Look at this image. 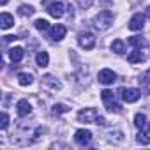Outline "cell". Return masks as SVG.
Here are the masks:
<instances>
[{
    "mask_svg": "<svg viewBox=\"0 0 150 150\" xmlns=\"http://www.w3.org/2000/svg\"><path fill=\"white\" fill-rule=\"evenodd\" d=\"M94 25L99 30H108L113 25V13L111 11H101L96 18H94Z\"/></svg>",
    "mask_w": 150,
    "mask_h": 150,
    "instance_id": "obj_1",
    "label": "cell"
},
{
    "mask_svg": "<svg viewBox=\"0 0 150 150\" xmlns=\"http://www.w3.org/2000/svg\"><path fill=\"white\" fill-rule=\"evenodd\" d=\"M101 99H103V103H104V106H106L108 111H111V113H122V106L118 103H115V94L111 90H103L101 92Z\"/></svg>",
    "mask_w": 150,
    "mask_h": 150,
    "instance_id": "obj_2",
    "label": "cell"
},
{
    "mask_svg": "<svg viewBox=\"0 0 150 150\" xmlns=\"http://www.w3.org/2000/svg\"><path fill=\"white\" fill-rule=\"evenodd\" d=\"M97 118V110L96 108H85L78 113V120L83 124H96Z\"/></svg>",
    "mask_w": 150,
    "mask_h": 150,
    "instance_id": "obj_3",
    "label": "cell"
},
{
    "mask_svg": "<svg viewBox=\"0 0 150 150\" xmlns=\"http://www.w3.org/2000/svg\"><path fill=\"white\" fill-rule=\"evenodd\" d=\"M97 80H99V83H103V85H113V83L117 81V74H115L111 69H101L99 74H97Z\"/></svg>",
    "mask_w": 150,
    "mask_h": 150,
    "instance_id": "obj_4",
    "label": "cell"
},
{
    "mask_svg": "<svg viewBox=\"0 0 150 150\" xmlns=\"http://www.w3.org/2000/svg\"><path fill=\"white\" fill-rule=\"evenodd\" d=\"M141 96V90L138 88H120V97L125 103H136Z\"/></svg>",
    "mask_w": 150,
    "mask_h": 150,
    "instance_id": "obj_5",
    "label": "cell"
},
{
    "mask_svg": "<svg viewBox=\"0 0 150 150\" xmlns=\"http://www.w3.org/2000/svg\"><path fill=\"white\" fill-rule=\"evenodd\" d=\"M74 139H76L78 145L85 146V145H88L92 141V132L88 129H78L76 132H74Z\"/></svg>",
    "mask_w": 150,
    "mask_h": 150,
    "instance_id": "obj_6",
    "label": "cell"
},
{
    "mask_svg": "<svg viewBox=\"0 0 150 150\" xmlns=\"http://www.w3.org/2000/svg\"><path fill=\"white\" fill-rule=\"evenodd\" d=\"M78 42H80L81 48H85V50H92V48L96 46V37H94V34L85 32V34H80Z\"/></svg>",
    "mask_w": 150,
    "mask_h": 150,
    "instance_id": "obj_7",
    "label": "cell"
},
{
    "mask_svg": "<svg viewBox=\"0 0 150 150\" xmlns=\"http://www.w3.org/2000/svg\"><path fill=\"white\" fill-rule=\"evenodd\" d=\"M65 34H67V28H65L64 25H60V23L50 28V37H51V41H62V39L65 37Z\"/></svg>",
    "mask_w": 150,
    "mask_h": 150,
    "instance_id": "obj_8",
    "label": "cell"
},
{
    "mask_svg": "<svg viewBox=\"0 0 150 150\" xmlns=\"http://www.w3.org/2000/svg\"><path fill=\"white\" fill-rule=\"evenodd\" d=\"M145 27V16L141 14V13H136L132 18H131V21H129V28L131 30H141Z\"/></svg>",
    "mask_w": 150,
    "mask_h": 150,
    "instance_id": "obj_9",
    "label": "cell"
},
{
    "mask_svg": "<svg viewBox=\"0 0 150 150\" xmlns=\"http://www.w3.org/2000/svg\"><path fill=\"white\" fill-rule=\"evenodd\" d=\"M46 11H48V14L53 16V18H62V16H64V4H62V2H57V0H55L51 6H48Z\"/></svg>",
    "mask_w": 150,
    "mask_h": 150,
    "instance_id": "obj_10",
    "label": "cell"
},
{
    "mask_svg": "<svg viewBox=\"0 0 150 150\" xmlns=\"http://www.w3.org/2000/svg\"><path fill=\"white\" fill-rule=\"evenodd\" d=\"M139 87H141V92L143 94H146V96H150V69L148 71H145L141 76H139Z\"/></svg>",
    "mask_w": 150,
    "mask_h": 150,
    "instance_id": "obj_11",
    "label": "cell"
},
{
    "mask_svg": "<svg viewBox=\"0 0 150 150\" xmlns=\"http://www.w3.org/2000/svg\"><path fill=\"white\" fill-rule=\"evenodd\" d=\"M16 111H18L20 117H27V115H30L32 106H30V103H28L27 99H21V101H18V104H16Z\"/></svg>",
    "mask_w": 150,
    "mask_h": 150,
    "instance_id": "obj_12",
    "label": "cell"
},
{
    "mask_svg": "<svg viewBox=\"0 0 150 150\" xmlns=\"http://www.w3.org/2000/svg\"><path fill=\"white\" fill-rule=\"evenodd\" d=\"M14 25V18L9 14V13H2L0 14V28H11Z\"/></svg>",
    "mask_w": 150,
    "mask_h": 150,
    "instance_id": "obj_13",
    "label": "cell"
},
{
    "mask_svg": "<svg viewBox=\"0 0 150 150\" xmlns=\"http://www.w3.org/2000/svg\"><path fill=\"white\" fill-rule=\"evenodd\" d=\"M23 55H25V51H23V48H20V46H14V48L9 50V57H11L13 62H20V60L23 58Z\"/></svg>",
    "mask_w": 150,
    "mask_h": 150,
    "instance_id": "obj_14",
    "label": "cell"
},
{
    "mask_svg": "<svg viewBox=\"0 0 150 150\" xmlns=\"http://www.w3.org/2000/svg\"><path fill=\"white\" fill-rule=\"evenodd\" d=\"M131 46H134L136 50H141V48H145L146 46V41L143 39V37H139V35H132V37H129V41H127Z\"/></svg>",
    "mask_w": 150,
    "mask_h": 150,
    "instance_id": "obj_15",
    "label": "cell"
},
{
    "mask_svg": "<svg viewBox=\"0 0 150 150\" xmlns=\"http://www.w3.org/2000/svg\"><path fill=\"white\" fill-rule=\"evenodd\" d=\"M143 60H145V55H143L141 50H136V51H132L131 55H127V62H131V64H139V62H143Z\"/></svg>",
    "mask_w": 150,
    "mask_h": 150,
    "instance_id": "obj_16",
    "label": "cell"
},
{
    "mask_svg": "<svg viewBox=\"0 0 150 150\" xmlns=\"http://www.w3.org/2000/svg\"><path fill=\"white\" fill-rule=\"evenodd\" d=\"M32 81H34L32 74H28V72H20L18 74V83L21 87H28V85H32Z\"/></svg>",
    "mask_w": 150,
    "mask_h": 150,
    "instance_id": "obj_17",
    "label": "cell"
},
{
    "mask_svg": "<svg viewBox=\"0 0 150 150\" xmlns=\"http://www.w3.org/2000/svg\"><path fill=\"white\" fill-rule=\"evenodd\" d=\"M111 51H115L117 55H122V53L125 51V42H124L122 39H115V41L111 42Z\"/></svg>",
    "mask_w": 150,
    "mask_h": 150,
    "instance_id": "obj_18",
    "label": "cell"
},
{
    "mask_svg": "<svg viewBox=\"0 0 150 150\" xmlns=\"http://www.w3.org/2000/svg\"><path fill=\"white\" fill-rule=\"evenodd\" d=\"M35 62H37L39 67H46V65L50 64V57H48V53H46V51H39L37 57H35Z\"/></svg>",
    "mask_w": 150,
    "mask_h": 150,
    "instance_id": "obj_19",
    "label": "cell"
},
{
    "mask_svg": "<svg viewBox=\"0 0 150 150\" xmlns=\"http://www.w3.org/2000/svg\"><path fill=\"white\" fill-rule=\"evenodd\" d=\"M145 124H146V115H145V113H136V117H134V125H136L138 129H143Z\"/></svg>",
    "mask_w": 150,
    "mask_h": 150,
    "instance_id": "obj_20",
    "label": "cell"
},
{
    "mask_svg": "<svg viewBox=\"0 0 150 150\" xmlns=\"http://www.w3.org/2000/svg\"><path fill=\"white\" fill-rule=\"evenodd\" d=\"M136 141H138V143H141V145H150V134H146V132L139 131V132L136 134Z\"/></svg>",
    "mask_w": 150,
    "mask_h": 150,
    "instance_id": "obj_21",
    "label": "cell"
},
{
    "mask_svg": "<svg viewBox=\"0 0 150 150\" xmlns=\"http://www.w3.org/2000/svg\"><path fill=\"white\" fill-rule=\"evenodd\" d=\"M35 28L39 30V32H46L48 28H50V23L46 21V20H42V18H39V20H35Z\"/></svg>",
    "mask_w": 150,
    "mask_h": 150,
    "instance_id": "obj_22",
    "label": "cell"
},
{
    "mask_svg": "<svg viewBox=\"0 0 150 150\" xmlns=\"http://www.w3.org/2000/svg\"><path fill=\"white\" fill-rule=\"evenodd\" d=\"M34 11H35V9H34L32 6H21V7L18 9V13H20L21 16H32Z\"/></svg>",
    "mask_w": 150,
    "mask_h": 150,
    "instance_id": "obj_23",
    "label": "cell"
},
{
    "mask_svg": "<svg viewBox=\"0 0 150 150\" xmlns=\"http://www.w3.org/2000/svg\"><path fill=\"white\" fill-rule=\"evenodd\" d=\"M42 81H44V85H50V87H51V88H55V90H57V88H58V90L62 88V85H60L58 81H53V78H51V76H46Z\"/></svg>",
    "mask_w": 150,
    "mask_h": 150,
    "instance_id": "obj_24",
    "label": "cell"
},
{
    "mask_svg": "<svg viewBox=\"0 0 150 150\" xmlns=\"http://www.w3.org/2000/svg\"><path fill=\"white\" fill-rule=\"evenodd\" d=\"M51 111H53L55 115H60V113H65V111H69V108H67L65 104H55Z\"/></svg>",
    "mask_w": 150,
    "mask_h": 150,
    "instance_id": "obj_25",
    "label": "cell"
},
{
    "mask_svg": "<svg viewBox=\"0 0 150 150\" xmlns=\"http://www.w3.org/2000/svg\"><path fill=\"white\" fill-rule=\"evenodd\" d=\"M76 2H78V6L81 9H90L92 4H94V0H76Z\"/></svg>",
    "mask_w": 150,
    "mask_h": 150,
    "instance_id": "obj_26",
    "label": "cell"
},
{
    "mask_svg": "<svg viewBox=\"0 0 150 150\" xmlns=\"http://www.w3.org/2000/svg\"><path fill=\"white\" fill-rule=\"evenodd\" d=\"M7 125H9V117H7V113H2V122H0V129H7Z\"/></svg>",
    "mask_w": 150,
    "mask_h": 150,
    "instance_id": "obj_27",
    "label": "cell"
},
{
    "mask_svg": "<svg viewBox=\"0 0 150 150\" xmlns=\"http://www.w3.org/2000/svg\"><path fill=\"white\" fill-rule=\"evenodd\" d=\"M96 124H97V125H106V118L97 115V118H96Z\"/></svg>",
    "mask_w": 150,
    "mask_h": 150,
    "instance_id": "obj_28",
    "label": "cell"
},
{
    "mask_svg": "<svg viewBox=\"0 0 150 150\" xmlns=\"http://www.w3.org/2000/svg\"><path fill=\"white\" fill-rule=\"evenodd\" d=\"M0 4H2V6H6V4H7V0H0Z\"/></svg>",
    "mask_w": 150,
    "mask_h": 150,
    "instance_id": "obj_29",
    "label": "cell"
},
{
    "mask_svg": "<svg viewBox=\"0 0 150 150\" xmlns=\"http://www.w3.org/2000/svg\"><path fill=\"white\" fill-rule=\"evenodd\" d=\"M145 13H146V16H150V7H146V11H145Z\"/></svg>",
    "mask_w": 150,
    "mask_h": 150,
    "instance_id": "obj_30",
    "label": "cell"
},
{
    "mask_svg": "<svg viewBox=\"0 0 150 150\" xmlns=\"http://www.w3.org/2000/svg\"><path fill=\"white\" fill-rule=\"evenodd\" d=\"M148 134H150V124H148Z\"/></svg>",
    "mask_w": 150,
    "mask_h": 150,
    "instance_id": "obj_31",
    "label": "cell"
}]
</instances>
